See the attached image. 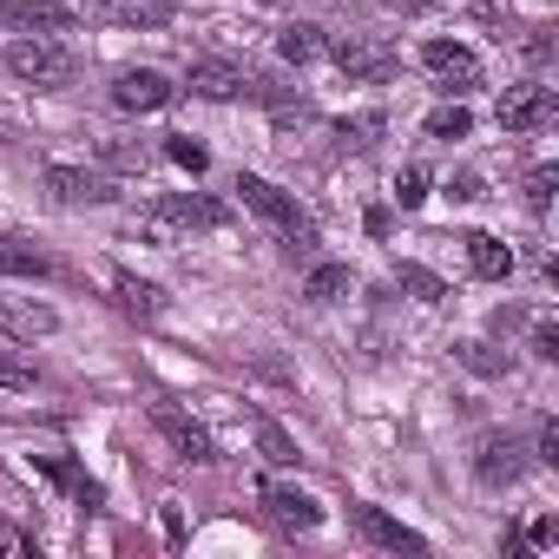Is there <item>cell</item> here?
Returning a JSON list of instances; mask_svg holds the SVG:
<instances>
[{
    "mask_svg": "<svg viewBox=\"0 0 559 559\" xmlns=\"http://www.w3.org/2000/svg\"><path fill=\"white\" fill-rule=\"evenodd\" d=\"M349 284H356L349 263H317V270H310V284H304V297H310V304H343Z\"/></svg>",
    "mask_w": 559,
    "mask_h": 559,
    "instance_id": "18",
    "label": "cell"
},
{
    "mask_svg": "<svg viewBox=\"0 0 559 559\" xmlns=\"http://www.w3.org/2000/svg\"><path fill=\"white\" fill-rule=\"evenodd\" d=\"M276 53H284L290 67H310V60L323 53V27H310V21H297V27H284V34H276Z\"/></svg>",
    "mask_w": 559,
    "mask_h": 559,
    "instance_id": "19",
    "label": "cell"
},
{
    "mask_svg": "<svg viewBox=\"0 0 559 559\" xmlns=\"http://www.w3.org/2000/svg\"><path fill=\"white\" fill-rule=\"evenodd\" d=\"M263 513L276 526H290V533H317L323 526V507L310 493H297V487H263Z\"/></svg>",
    "mask_w": 559,
    "mask_h": 559,
    "instance_id": "10",
    "label": "cell"
},
{
    "mask_svg": "<svg viewBox=\"0 0 559 559\" xmlns=\"http://www.w3.org/2000/svg\"><path fill=\"white\" fill-rule=\"evenodd\" d=\"M112 290H119V310H126V317H139V323H152V317L165 310V290H158V284H145V276H119Z\"/></svg>",
    "mask_w": 559,
    "mask_h": 559,
    "instance_id": "16",
    "label": "cell"
},
{
    "mask_svg": "<svg viewBox=\"0 0 559 559\" xmlns=\"http://www.w3.org/2000/svg\"><path fill=\"white\" fill-rule=\"evenodd\" d=\"M533 356H546V362L559 356V330L552 323H533Z\"/></svg>",
    "mask_w": 559,
    "mask_h": 559,
    "instance_id": "30",
    "label": "cell"
},
{
    "mask_svg": "<svg viewBox=\"0 0 559 559\" xmlns=\"http://www.w3.org/2000/svg\"><path fill=\"white\" fill-rule=\"evenodd\" d=\"M171 14H178V0H119V21H126V27H139V34L165 27Z\"/></svg>",
    "mask_w": 559,
    "mask_h": 559,
    "instance_id": "20",
    "label": "cell"
},
{
    "mask_svg": "<svg viewBox=\"0 0 559 559\" xmlns=\"http://www.w3.org/2000/svg\"><path fill=\"white\" fill-rule=\"evenodd\" d=\"M47 191L60 204H106L112 198V185L99 171H86V165H47Z\"/></svg>",
    "mask_w": 559,
    "mask_h": 559,
    "instance_id": "11",
    "label": "cell"
},
{
    "mask_svg": "<svg viewBox=\"0 0 559 559\" xmlns=\"http://www.w3.org/2000/svg\"><path fill=\"white\" fill-rule=\"evenodd\" d=\"M448 198H461V204H467V198H480V178H454V185H448Z\"/></svg>",
    "mask_w": 559,
    "mask_h": 559,
    "instance_id": "34",
    "label": "cell"
},
{
    "mask_svg": "<svg viewBox=\"0 0 559 559\" xmlns=\"http://www.w3.org/2000/svg\"><path fill=\"white\" fill-rule=\"evenodd\" d=\"M474 474H480V487H513L526 474V441L520 435H487L480 454H474Z\"/></svg>",
    "mask_w": 559,
    "mask_h": 559,
    "instance_id": "7",
    "label": "cell"
},
{
    "mask_svg": "<svg viewBox=\"0 0 559 559\" xmlns=\"http://www.w3.org/2000/svg\"><path fill=\"white\" fill-rule=\"evenodd\" d=\"M552 178H559L552 165H533V171H526V204H533V217H546V204H552Z\"/></svg>",
    "mask_w": 559,
    "mask_h": 559,
    "instance_id": "25",
    "label": "cell"
},
{
    "mask_svg": "<svg viewBox=\"0 0 559 559\" xmlns=\"http://www.w3.org/2000/svg\"><path fill=\"white\" fill-rule=\"evenodd\" d=\"M356 533L369 539V546H382V552H428V539L415 533V526H402V520H389L382 507H356Z\"/></svg>",
    "mask_w": 559,
    "mask_h": 559,
    "instance_id": "9",
    "label": "cell"
},
{
    "mask_svg": "<svg viewBox=\"0 0 559 559\" xmlns=\"http://www.w3.org/2000/svg\"><path fill=\"white\" fill-rule=\"evenodd\" d=\"M165 152H171V165H185V171H204V165H211V158H204V145H191V139H171Z\"/></svg>",
    "mask_w": 559,
    "mask_h": 559,
    "instance_id": "27",
    "label": "cell"
},
{
    "mask_svg": "<svg viewBox=\"0 0 559 559\" xmlns=\"http://www.w3.org/2000/svg\"><path fill=\"white\" fill-rule=\"evenodd\" d=\"M0 389H34V369L14 362V356H0Z\"/></svg>",
    "mask_w": 559,
    "mask_h": 559,
    "instance_id": "28",
    "label": "cell"
},
{
    "mask_svg": "<svg viewBox=\"0 0 559 559\" xmlns=\"http://www.w3.org/2000/svg\"><path fill=\"white\" fill-rule=\"evenodd\" d=\"M467 362H474V369H487V376H493V369H507V356H493L487 343H467Z\"/></svg>",
    "mask_w": 559,
    "mask_h": 559,
    "instance_id": "31",
    "label": "cell"
},
{
    "mask_svg": "<svg viewBox=\"0 0 559 559\" xmlns=\"http://www.w3.org/2000/svg\"><path fill=\"white\" fill-rule=\"evenodd\" d=\"M257 448H263V461H270V467H297V441L276 428V421H263V428H257Z\"/></svg>",
    "mask_w": 559,
    "mask_h": 559,
    "instance_id": "21",
    "label": "cell"
},
{
    "mask_svg": "<svg viewBox=\"0 0 559 559\" xmlns=\"http://www.w3.org/2000/svg\"><path fill=\"white\" fill-rule=\"evenodd\" d=\"M539 461H546V467H559V421H546V428H539Z\"/></svg>",
    "mask_w": 559,
    "mask_h": 559,
    "instance_id": "32",
    "label": "cell"
},
{
    "mask_svg": "<svg viewBox=\"0 0 559 559\" xmlns=\"http://www.w3.org/2000/svg\"><path fill=\"white\" fill-rule=\"evenodd\" d=\"M237 191H243V204H250L263 224L284 230V243H290V250H310V243H317V224L297 211V198H284L270 178H250V171H243V178H237Z\"/></svg>",
    "mask_w": 559,
    "mask_h": 559,
    "instance_id": "2",
    "label": "cell"
},
{
    "mask_svg": "<svg viewBox=\"0 0 559 559\" xmlns=\"http://www.w3.org/2000/svg\"><path fill=\"white\" fill-rule=\"evenodd\" d=\"M198 99H237L250 80H243V67H230V60H198L191 67V80H185Z\"/></svg>",
    "mask_w": 559,
    "mask_h": 559,
    "instance_id": "14",
    "label": "cell"
},
{
    "mask_svg": "<svg viewBox=\"0 0 559 559\" xmlns=\"http://www.w3.org/2000/svg\"><path fill=\"white\" fill-rule=\"evenodd\" d=\"M80 8H99V0H80Z\"/></svg>",
    "mask_w": 559,
    "mask_h": 559,
    "instance_id": "35",
    "label": "cell"
},
{
    "mask_svg": "<svg viewBox=\"0 0 559 559\" xmlns=\"http://www.w3.org/2000/svg\"><path fill=\"white\" fill-rule=\"evenodd\" d=\"M395 276H402V290H415L421 304H441V297H448V284H441L435 270H421V263H402Z\"/></svg>",
    "mask_w": 559,
    "mask_h": 559,
    "instance_id": "23",
    "label": "cell"
},
{
    "mask_svg": "<svg viewBox=\"0 0 559 559\" xmlns=\"http://www.w3.org/2000/svg\"><path fill=\"white\" fill-rule=\"evenodd\" d=\"M171 93H178V86H171L165 73H152V67H132V73L112 80V106H119V112H165Z\"/></svg>",
    "mask_w": 559,
    "mask_h": 559,
    "instance_id": "5",
    "label": "cell"
},
{
    "mask_svg": "<svg viewBox=\"0 0 559 559\" xmlns=\"http://www.w3.org/2000/svg\"><path fill=\"white\" fill-rule=\"evenodd\" d=\"M552 86H507V99H500V126L507 132H539V126H552Z\"/></svg>",
    "mask_w": 559,
    "mask_h": 559,
    "instance_id": "8",
    "label": "cell"
},
{
    "mask_svg": "<svg viewBox=\"0 0 559 559\" xmlns=\"http://www.w3.org/2000/svg\"><path fill=\"white\" fill-rule=\"evenodd\" d=\"M8 73L21 86H34V93H60V86H73V53L53 34H34V40H14L8 47Z\"/></svg>",
    "mask_w": 559,
    "mask_h": 559,
    "instance_id": "1",
    "label": "cell"
},
{
    "mask_svg": "<svg viewBox=\"0 0 559 559\" xmlns=\"http://www.w3.org/2000/svg\"><path fill=\"white\" fill-rule=\"evenodd\" d=\"M165 217H171L178 230H217V224H224V204H217V198H198V191H171V198H165Z\"/></svg>",
    "mask_w": 559,
    "mask_h": 559,
    "instance_id": "15",
    "label": "cell"
},
{
    "mask_svg": "<svg viewBox=\"0 0 559 559\" xmlns=\"http://www.w3.org/2000/svg\"><path fill=\"white\" fill-rule=\"evenodd\" d=\"M336 67L349 73V80H389L395 73V47L389 40H369V34H336Z\"/></svg>",
    "mask_w": 559,
    "mask_h": 559,
    "instance_id": "3",
    "label": "cell"
},
{
    "mask_svg": "<svg viewBox=\"0 0 559 559\" xmlns=\"http://www.w3.org/2000/svg\"><path fill=\"white\" fill-rule=\"evenodd\" d=\"M421 198H428V171H421V165H408V171L395 178V204H402V211H415Z\"/></svg>",
    "mask_w": 559,
    "mask_h": 559,
    "instance_id": "26",
    "label": "cell"
},
{
    "mask_svg": "<svg viewBox=\"0 0 559 559\" xmlns=\"http://www.w3.org/2000/svg\"><path fill=\"white\" fill-rule=\"evenodd\" d=\"M421 67H428V80H435V86H448V93L480 86V60H474L461 40H428V47H421Z\"/></svg>",
    "mask_w": 559,
    "mask_h": 559,
    "instance_id": "4",
    "label": "cell"
},
{
    "mask_svg": "<svg viewBox=\"0 0 559 559\" xmlns=\"http://www.w3.org/2000/svg\"><path fill=\"white\" fill-rule=\"evenodd\" d=\"M376 132H382V112H369V119H356V126H343V139H349V145H369Z\"/></svg>",
    "mask_w": 559,
    "mask_h": 559,
    "instance_id": "29",
    "label": "cell"
},
{
    "mask_svg": "<svg viewBox=\"0 0 559 559\" xmlns=\"http://www.w3.org/2000/svg\"><path fill=\"white\" fill-rule=\"evenodd\" d=\"M474 132V112L467 106H435L428 112V139H467Z\"/></svg>",
    "mask_w": 559,
    "mask_h": 559,
    "instance_id": "22",
    "label": "cell"
},
{
    "mask_svg": "<svg viewBox=\"0 0 559 559\" xmlns=\"http://www.w3.org/2000/svg\"><path fill=\"white\" fill-rule=\"evenodd\" d=\"M0 270H8V276H47L53 263H47L40 250H21V243H0Z\"/></svg>",
    "mask_w": 559,
    "mask_h": 559,
    "instance_id": "24",
    "label": "cell"
},
{
    "mask_svg": "<svg viewBox=\"0 0 559 559\" xmlns=\"http://www.w3.org/2000/svg\"><path fill=\"white\" fill-rule=\"evenodd\" d=\"M461 243H467V270L480 276V284H507V276H513V250H507L500 237H487V230H467Z\"/></svg>",
    "mask_w": 559,
    "mask_h": 559,
    "instance_id": "13",
    "label": "cell"
},
{
    "mask_svg": "<svg viewBox=\"0 0 559 559\" xmlns=\"http://www.w3.org/2000/svg\"><path fill=\"white\" fill-rule=\"evenodd\" d=\"M0 27H21V34H73L67 8H47V0H0Z\"/></svg>",
    "mask_w": 559,
    "mask_h": 559,
    "instance_id": "12",
    "label": "cell"
},
{
    "mask_svg": "<svg viewBox=\"0 0 559 559\" xmlns=\"http://www.w3.org/2000/svg\"><path fill=\"white\" fill-rule=\"evenodd\" d=\"M152 428H158V435H165V441H171L185 461H198V467H211V461H217V441H211V435H204V428H198L185 408L158 402V408H152Z\"/></svg>",
    "mask_w": 559,
    "mask_h": 559,
    "instance_id": "6",
    "label": "cell"
},
{
    "mask_svg": "<svg viewBox=\"0 0 559 559\" xmlns=\"http://www.w3.org/2000/svg\"><path fill=\"white\" fill-rule=\"evenodd\" d=\"M0 323H8L14 336H27V343H34V336H53V330H60V317H53L47 304H0Z\"/></svg>",
    "mask_w": 559,
    "mask_h": 559,
    "instance_id": "17",
    "label": "cell"
},
{
    "mask_svg": "<svg viewBox=\"0 0 559 559\" xmlns=\"http://www.w3.org/2000/svg\"><path fill=\"white\" fill-rule=\"evenodd\" d=\"M106 158H112V165H126V171H145V152H132V145H112Z\"/></svg>",
    "mask_w": 559,
    "mask_h": 559,
    "instance_id": "33",
    "label": "cell"
}]
</instances>
